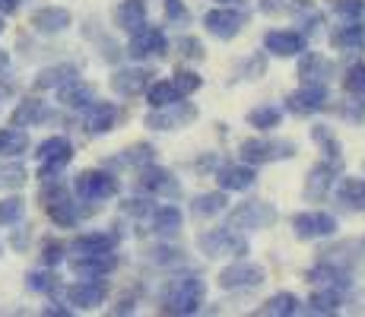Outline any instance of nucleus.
Segmentation results:
<instances>
[{
	"label": "nucleus",
	"instance_id": "nucleus-56",
	"mask_svg": "<svg viewBox=\"0 0 365 317\" xmlns=\"http://www.w3.org/2000/svg\"><path fill=\"white\" fill-rule=\"evenodd\" d=\"M216 4H235V0H216Z\"/></svg>",
	"mask_w": 365,
	"mask_h": 317
},
{
	"label": "nucleus",
	"instance_id": "nucleus-32",
	"mask_svg": "<svg viewBox=\"0 0 365 317\" xmlns=\"http://www.w3.org/2000/svg\"><path fill=\"white\" fill-rule=\"evenodd\" d=\"M336 203L343 209H353V213L365 209V178H340V185H336Z\"/></svg>",
	"mask_w": 365,
	"mask_h": 317
},
{
	"label": "nucleus",
	"instance_id": "nucleus-22",
	"mask_svg": "<svg viewBox=\"0 0 365 317\" xmlns=\"http://www.w3.org/2000/svg\"><path fill=\"white\" fill-rule=\"evenodd\" d=\"M121 235L115 232H83L67 244L70 254H99V251H118Z\"/></svg>",
	"mask_w": 365,
	"mask_h": 317
},
{
	"label": "nucleus",
	"instance_id": "nucleus-6",
	"mask_svg": "<svg viewBox=\"0 0 365 317\" xmlns=\"http://www.w3.org/2000/svg\"><path fill=\"white\" fill-rule=\"evenodd\" d=\"M340 222L336 216L324 213V209H305V213L292 216V235L299 241H321V238H334Z\"/></svg>",
	"mask_w": 365,
	"mask_h": 317
},
{
	"label": "nucleus",
	"instance_id": "nucleus-29",
	"mask_svg": "<svg viewBox=\"0 0 365 317\" xmlns=\"http://www.w3.org/2000/svg\"><path fill=\"white\" fill-rule=\"evenodd\" d=\"M115 26L121 32H137L146 26V0H121L115 6Z\"/></svg>",
	"mask_w": 365,
	"mask_h": 317
},
{
	"label": "nucleus",
	"instance_id": "nucleus-3",
	"mask_svg": "<svg viewBox=\"0 0 365 317\" xmlns=\"http://www.w3.org/2000/svg\"><path fill=\"white\" fill-rule=\"evenodd\" d=\"M121 194V181L108 168H86L73 178V197L80 203H105Z\"/></svg>",
	"mask_w": 365,
	"mask_h": 317
},
{
	"label": "nucleus",
	"instance_id": "nucleus-45",
	"mask_svg": "<svg viewBox=\"0 0 365 317\" xmlns=\"http://www.w3.org/2000/svg\"><path fill=\"white\" fill-rule=\"evenodd\" d=\"M172 80H175V86L181 89V95H185V98H187V95H194V93H197V89L203 86V76L197 73V70H187V67L175 70Z\"/></svg>",
	"mask_w": 365,
	"mask_h": 317
},
{
	"label": "nucleus",
	"instance_id": "nucleus-7",
	"mask_svg": "<svg viewBox=\"0 0 365 317\" xmlns=\"http://www.w3.org/2000/svg\"><path fill=\"white\" fill-rule=\"evenodd\" d=\"M277 222V207L267 200H245L229 213V225L245 232H264Z\"/></svg>",
	"mask_w": 365,
	"mask_h": 317
},
{
	"label": "nucleus",
	"instance_id": "nucleus-33",
	"mask_svg": "<svg viewBox=\"0 0 365 317\" xmlns=\"http://www.w3.org/2000/svg\"><path fill=\"white\" fill-rule=\"evenodd\" d=\"M343 292L346 289H334V286H321L318 292L308 298V314H336L343 308Z\"/></svg>",
	"mask_w": 365,
	"mask_h": 317
},
{
	"label": "nucleus",
	"instance_id": "nucleus-13",
	"mask_svg": "<svg viewBox=\"0 0 365 317\" xmlns=\"http://www.w3.org/2000/svg\"><path fill=\"white\" fill-rule=\"evenodd\" d=\"M327 102H331V93H327L324 83H302L296 93H289V98H286V108L292 115H318L327 108Z\"/></svg>",
	"mask_w": 365,
	"mask_h": 317
},
{
	"label": "nucleus",
	"instance_id": "nucleus-37",
	"mask_svg": "<svg viewBox=\"0 0 365 317\" xmlns=\"http://www.w3.org/2000/svg\"><path fill=\"white\" fill-rule=\"evenodd\" d=\"M26 289L35 295H54V292H61V276L51 270V266L32 270V273H26Z\"/></svg>",
	"mask_w": 365,
	"mask_h": 317
},
{
	"label": "nucleus",
	"instance_id": "nucleus-58",
	"mask_svg": "<svg viewBox=\"0 0 365 317\" xmlns=\"http://www.w3.org/2000/svg\"><path fill=\"white\" fill-rule=\"evenodd\" d=\"M0 254H4V244H0Z\"/></svg>",
	"mask_w": 365,
	"mask_h": 317
},
{
	"label": "nucleus",
	"instance_id": "nucleus-57",
	"mask_svg": "<svg viewBox=\"0 0 365 317\" xmlns=\"http://www.w3.org/2000/svg\"><path fill=\"white\" fill-rule=\"evenodd\" d=\"M0 32H4V19H0Z\"/></svg>",
	"mask_w": 365,
	"mask_h": 317
},
{
	"label": "nucleus",
	"instance_id": "nucleus-24",
	"mask_svg": "<svg viewBox=\"0 0 365 317\" xmlns=\"http://www.w3.org/2000/svg\"><path fill=\"white\" fill-rule=\"evenodd\" d=\"M216 181H220V190H248L255 187L257 175H255V165H248V162H235V165H222L220 172H216Z\"/></svg>",
	"mask_w": 365,
	"mask_h": 317
},
{
	"label": "nucleus",
	"instance_id": "nucleus-43",
	"mask_svg": "<svg viewBox=\"0 0 365 317\" xmlns=\"http://www.w3.org/2000/svg\"><path fill=\"white\" fill-rule=\"evenodd\" d=\"M261 10L264 13H312V4L308 0H261Z\"/></svg>",
	"mask_w": 365,
	"mask_h": 317
},
{
	"label": "nucleus",
	"instance_id": "nucleus-39",
	"mask_svg": "<svg viewBox=\"0 0 365 317\" xmlns=\"http://www.w3.org/2000/svg\"><path fill=\"white\" fill-rule=\"evenodd\" d=\"M156 159V150H153L150 143H137V146H130V150H124L121 156H118L111 165H118V168H143V165H150V162Z\"/></svg>",
	"mask_w": 365,
	"mask_h": 317
},
{
	"label": "nucleus",
	"instance_id": "nucleus-41",
	"mask_svg": "<svg viewBox=\"0 0 365 317\" xmlns=\"http://www.w3.org/2000/svg\"><path fill=\"white\" fill-rule=\"evenodd\" d=\"M146 260H150L153 266H178V264H185V251L181 248H175V244H168V241H163V244H156V248H150L146 251Z\"/></svg>",
	"mask_w": 365,
	"mask_h": 317
},
{
	"label": "nucleus",
	"instance_id": "nucleus-23",
	"mask_svg": "<svg viewBox=\"0 0 365 317\" xmlns=\"http://www.w3.org/2000/svg\"><path fill=\"white\" fill-rule=\"evenodd\" d=\"M331 45L343 54H356L365 48V26L359 19H343V26H336L331 32Z\"/></svg>",
	"mask_w": 365,
	"mask_h": 317
},
{
	"label": "nucleus",
	"instance_id": "nucleus-55",
	"mask_svg": "<svg viewBox=\"0 0 365 317\" xmlns=\"http://www.w3.org/2000/svg\"><path fill=\"white\" fill-rule=\"evenodd\" d=\"M6 67H10V54H6V51H4V48H0V73H4V70H6Z\"/></svg>",
	"mask_w": 365,
	"mask_h": 317
},
{
	"label": "nucleus",
	"instance_id": "nucleus-5",
	"mask_svg": "<svg viewBox=\"0 0 365 317\" xmlns=\"http://www.w3.org/2000/svg\"><path fill=\"white\" fill-rule=\"evenodd\" d=\"M264 279H267L264 266L251 264L245 257H235V264L220 270V289H226V292H251V289H261Z\"/></svg>",
	"mask_w": 365,
	"mask_h": 317
},
{
	"label": "nucleus",
	"instance_id": "nucleus-1",
	"mask_svg": "<svg viewBox=\"0 0 365 317\" xmlns=\"http://www.w3.org/2000/svg\"><path fill=\"white\" fill-rule=\"evenodd\" d=\"M207 295V283L197 273H181V276L165 279V286L159 289V311L175 314V317H187L197 314Z\"/></svg>",
	"mask_w": 365,
	"mask_h": 317
},
{
	"label": "nucleus",
	"instance_id": "nucleus-8",
	"mask_svg": "<svg viewBox=\"0 0 365 317\" xmlns=\"http://www.w3.org/2000/svg\"><path fill=\"white\" fill-rule=\"evenodd\" d=\"M64 298L80 311H93V308L105 305L108 298V279L105 276H80L76 283L64 289Z\"/></svg>",
	"mask_w": 365,
	"mask_h": 317
},
{
	"label": "nucleus",
	"instance_id": "nucleus-4",
	"mask_svg": "<svg viewBox=\"0 0 365 317\" xmlns=\"http://www.w3.org/2000/svg\"><path fill=\"white\" fill-rule=\"evenodd\" d=\"M242 162L248 165H273V162H283L296 156V143L292 140H277V137H255L242 143Z\"/></svg>",
	"mask_w": 365,
	"mask_h": 317
},
{
	"label": "nucleus",
	"instance_id": "nucleus-53",
	"mask_svg": "<svg viewBox=\"0 0 365 317\" xmlns=\"http://www.w3.org/2000/svg\"><path fill=\"white\" fill-rule=\"evenodd\" d=\"M26 241H29V229L23 225V232H19V235H13V248L23 251V248H26Z\"/></svg>",
	"mask_w": 365,
	"mask_h": 317
},
{
	"label": "nucleus",
	"instance_id": "nucleus-48",
	"mask_svg": "<svg viewBox=\"0 0 365 317\" xmlns=\"http://www.w3.org/2000/svg\"><path fill=\"white\" fill-rule=\"evenodd\" d=\"M121 209H124L128 216H133V219H150V213H153L156 207H153L146 197H143V200H140V197H130V200L121 203Z\"/></svg>",
	"mask_w": 365,
	"mask_h": 317
},
{
	"label": "nucleus",
	"instance_id": "nucleus-11",
	"mask_svg": "<svg viewBox=\"0 0 365 317\" xmlns=\"http://www.w3.org/2000/svg\"><path fill=\"white\" fill-rule=\"evenodd\" d=\"M137 190L143 194H156V197H165V200H178L181 197V181L175 178L168 168H159V165H143L137 168Z\"/></svg>",
	"mask_w": 365,
	"mask_h": 317
},
{
	"label": "nucleus",
	"instance_id": "nucleus-10",
	"mask_svg": "<svg viewBox=\"0 0 365 317\" xmlns=\"http://www.w3.org/2000/svg\"><path fill=\"white\" fill-rule=\"evenodd\" d=\"M245 26H248V13L235 10V6H229V4H220L216 10H210L207 16H203V29L213 35V38H220V41L235 38Z\"/></svg>",
	"mask_w": 365,
	"mask_h": 317
},
{
	"label": "nucleus",
	"instance_id": "nucleus-47",
	"mask_svg": "<svg viewBox=\"0 0 365 317\" xmlns=\"http://www.w3.org/2000/svg\"><path fill=\"white\" fill-rule=\"evenodd\" d=\"M343 86H346V93H353V95H365V63H356L353 70H346Z\"/></svg>",
	"mask_w": 365,
	"mask_h": 317
},
{
	"label": "nucleus",
	"instance_id": "nucleus-54",
	"mask_svg": "<svg viewBox=\"0 0 365 317\" xmlns=\"http://www.w3.org/2000/svg\"><path fill=\"white\" fill-rule=\"evenodd\" d=\"M45 314H61V317H67V314H73V308H64V305H48V308H45Z\"/></svg>",
	"mask_w": 365,
	"mask_h": 317
},
{
	"label": "nucleus",
	"instance_id": "nucleus-12",
	"mask_svg": "<svg viewBox=\"0 0 365 317\" xmlns=\"http://www.w3.org/2000/svg\"><path fill=\"white\" fill-rule=\"evenodd\" d=\"M128 54H130L133 61L163 58V54H168V38H165V32H163V29H156V26H143V29L130 32Z\"/></svg>",
	"mask_w": 365,
	"mask_h": 317
},
{
	"label": "nucleus",
	"instance_id": "nucleus-35",
	"mask_svg": "<svg viewBox=\"0 0 365 317\" xmlns=\"http://www.w3.org/2000/svg\"><path fill=\"white\" fill-rule=\"evenodd\" d=\"M302 311V298L296 292H277L264 301V308H257V314H273V317H292Z\"/></svg>",
	"mask_w": 365,
	"mask_h": 317
},
{
	"label": "nucleus",
	"instance_id": "nucleus-38",
	"mask_svg": "<svg viewBox=\"0 0 365 317\" xmlns=\"http://www.w3.org/2000/svg\"><path fill=\"white\" fill-rule=\"evenodd\" d=\"M26 216V200L19 194H6L0 197V229H10V225H19Z\"/></svg>",
	"mask_w": 365,
	"mask_h": 317
},
{
	"label": "nucleus",
	"instance_id": "nucleus-14",
	"mask_svg": "<svg viewBox=\"0 0 365 317\" xmlns=\"http://www.w3.org/2000/svg\"><path fill=\"white\" fill-rule=\"evenodd\" d=\"M118 121H121V108H118L115 102H99V98H96V102L83 111V130H86L89 137H105V133L115 130Z\"/></svg>",
	"mask_w": 365,
	"mask_h": 317
},
{
	"label": "nucleus",
	"instance_id": "nucleus-51",
	"mask_svg": "<svg viewBox=\"0 0 365 317\" xmlns=\"http://www.w3.org/2000/svg\"><path fill=\"white\" fill-rule=\"evenodd\" d=\"M163 6H165V16L168 19H187V10H185V4H181V0H163Z\"/></svg>",
	"mask_w": 365,
	"mask_h": 317
},
{
	"label": "nucleus",
	"instance_id": "nucleus-15",
	"mask_svg": "<svg viewBox=\"0 0 365 317\" xmlns=\"http://www.w3.org/2000/svg\"><path fill=\"white\" fill-rule=\"evenodd\" d=\"M264 51L273 58H299L308 51V38L299 29H270L264 35Z\"/></svg>",
	"mask_w": 365,
	"mask_h": 317
},
{
	"label": "nucleus",
	"instance_id": "nucleus-31",
	"mask_svg": "<svg viewBox=\"0 0 365 317\" xmlns=\"http://www.w3.org/2000/svg\"><path fill=\"white\" fill-rule=\"evenodd\" d=\"M226 209H229L226 190H210V194H197L191 200V216L194 219H213V216L226 213Z\"/></svg>",
	"mask_w": 365,
	"mask_h": 317
},
{
	"label": "nucleus",
	"instance_id": "nucleus-21",
	"mask_svg": "<svg viewBox=\"0 0 365 317\" xmlns=\"http://www.w3.org/2000/svg\"><path fill=\"white\" fill-rule=\"evenodd\" d=\"M48 121H54V111L45 98H23V102L13 108V124L23 127V130L26 127H41Z\"/></svg>",
	"mask_w": 365,
	"mask_h": 317
},
{
	"label": "nucleus",
	"instance_id": "nucleus-19",
	"mask_svg": "<svg viewBox=\"0 0 365 317\" xmlns=\"http://www.w3.org/2000/svg\"><path fill=\"white\" fill-rule=\"evenodd\" d=\"M153 70L150 67H124V70H115V76H111V89H115L118 95H140L146 93V86L153 83Z\"/></svg>",
	"mask_w": 365,
	"mask_h": 317
},
{
	"label": "nucleus",
	"instance_id": "nucleus-50",
	"mask_svg": "<svg viewBox=\"0 0 365 317\" xmlns=\"http://www.w3.org/2000/svg\"><path fill=\"white\" fill-rule=\"evenodd\" d=\"M178 48H181V58H187V61H200L203 58V45L197 38H191V35H185V38H178Z\"/></svg>",
	"mask_w": 365,
	"mask_h": 317
},
{
	"label": "nucleus",
	"instance_id": "nucleus-49",
	"mask_svg": "<svg viewBox=\"0 0 365 317\" xmlns=\"http://www.w3.org/2000/svg\"><path fill=\"white\" fill-rule=\"evenodd\" d=\"M23 185H26V168L23 165L0 168V187H23Z\"/></svg>",
	"mask_w": 365,
	"mask_h": 317
},
{
	"label": "nucleus",
	"instance_id": "nucleus-16",
	"mask_svg": "<svg viewBox=\"0 0 365 317\" xmlns=\"http://www.w3.org/2000/svg\"><path fill=\"white\" fill-rule=\"evenodd\" d=\"M76 276H111L121 266V257L115 251H99V254H73L70 260Z\"/></svg>",
	"mask_w": 365,
	"mask_h": 317
},
{
	"label": "nucleus",
	"instance_id": "nucleus-40",
	"mask_svg": "<svg viewBox=\"0 0 365 317\" xmlns=\"http://www.w3.org/2000/svg\"><path fill=\"white\" fill-rule=\"evenodd\" d=\"M283 121V111L277 108V105H257V108L248 111V124L255 127V130H273V127H279Z\"/></svg>",
	"mask_w": 365,
	"mask_h": 317
},
{
	"label": "nucleus",
	"instance_id": "nucleus-34",
	"mask_svg": "<svg viewBox=\"0 0 365 317\" xmlns=\"http://www.w3.org/2000/svg\"><path fill=\"white\" fill-rule=\"evenodd\" d=\"M23 152H29V133L23 127H4L0 130V159H19Z\"/></svg>",
	"mask_w": 365,
	"mask_h": 317
},
{
	"label": "nucleus",
	"instance_id": "nucleus-18",
	"mask_svg": "<svg viewBox=\"0 0 365 317\" xmlns=\"http://www.w3.org/2000/svg\"><path fill=\"white\" fill-rule=\"evenodd\" d=\"M45 213H48V219L58 225V229H76L80 219L86 216V209L76 203V197L70 194V190H64L61 197H54V200L45 203Z\"/></svg>",
	"mask_w": 365,
	"mask_h": 317
},
{
	"label": "nucleus",
	"instance_id": "nucleus-20",
	"mask_svg": "<svg viewBox=\"0 0 365 317\" xmlns=\"http://www.w3.org/2000/svg\"><path fill=\"white\" fill-rule=\"evenodd\" d=\"M35 159H38L41 168H64L73 159V143L67 137H48L38 143L35 150Z\"/></svg>",
	"mask_w": 365,
	"mask_h": 317
},
{
	"label": "nucleus",
	"instance_id": "nucleus-27",
	"mask_svg": "<svg viewBox=\"0 0 365 317\" xmlns=\"http://www.w3.org/2000/svg\"><path fill=\"white\" fill-rule=\"evenodd\" d=\"M302 63H299V80L302 83H331V76H334V61L331 58H321L318 51L314 54H305L302 51L299 54Z\"/></svg>",
	"mask_w": 365,
	"mask_h": 317
},
{
	"label": "nucleus",
	"instance_id": "nucleus-30",
	"mask_svg": "<svg viewBox=\"0 0 365 317\" xmlns=\"http://www.w3.org/2000/svg\"><path fill=\"white\" fill-rule=\"evenodd\" d=\"M150 232H156L159 238H172L181 232V209L175 203H163L150 213Z\"/></svg>",
	"mask_w": 365,
	"mask_h": 317
},
{
	"label": "nucleus",
	"instance_id": "nucleus-44",
	"mask_svg": "<svg viewBox=\"0 0 365 317\" xmlns=\"http://www.w3.org/2000/svg\"><path fill=\"white\" fill-rule=\"evenodd\" d=\"M336 115L349 124H362L365 121V95L343 98V105H336Z\"/></svg>",
	"mask_w": 365,
	"mask_h": 317
},
{
	"label": "nucleus",
	"instance_id": "nucleus-2",
	"mask_svg": "<svg viewBox=\"0 0 365 317\" xmlns=\"http://www.w3.org/2000/svg\"><path fill=\"white\" fill-rule=\"evenodd\" d=\"M200 254H207L210 260H229V257H245L248 254V238L242 229L235 225H220V229H210L197 238Z\"/></svg>",
	"mask_w": 365,
	"mask_h": 317
},
{
	"label": "nucleus",
	"instance_id": "nucleus-26",
	"mask_svg": "<svg viewBox=\"0 0 365 317\" xmlns=\"http://www.w3.org/2000/svg\"><path fill=\"white\" fill-rule=\"evenodd\" d=\"M334 178H336V165L324 159L321 165H314L312 172H308L305 197H308V200H324V197L331 194V187H334Z\"/></svg>",
	"mask_w": 365,
	"mask_h": 317
},
{
	"label": "nucleus",
	"instance_id": "nucleus-46",
	"mask_svg": "<svg viewBox=\"0 0 365 317\" xmlns=\"http://www.w3.org/2000/svg\"><path fill=\"white\" fill-rule=\"evenodd\" d=\"M331 10L340 19H362L365 16V0H331Z\"/></svg>",
	"mask_w": 365,
	"mask_h": 317
},
{
	"label": "nucleus",
	"instance_id": "nucleus-42",
	"mask_svg": "<svg viewBox=\"0 0 365 317\" xmlns=\"http://www.w3.org/2000/svg\"><path fill=\"white\" fill-rule=\"evenodd\" d=\"M41 266H61L67 260V244L64 241H58V238H48V241H41Z\"/></svg>",
	"mask_w": 365,
	"mask_h": 317
},
{
	"label": "nucleus",
	"instance_id": "nucleus-36",
	"mask_svg": "<svg viewBox=\"0 0 365 317\" xmlns=\"http://www.w3.org/2000/svg\"><path fill=\"white\" fill-rule=\"evenodd\" d=\"M178 98H185V95L175 86V80H153L150 86H146V105H150V108H163V105H172V102H178Z\"/></svg>",
	"mask_w": 365,
	"mask_h": 317
},
{
	"label": "nucleus",
	"instance_id": "nucleus-28",
	"mask_svg": "<svg viewBox=\"0 0 365 317\" xmlns=\"http://www.w3.org/2000/svg\"><path fill=\"white\" fill-rule=\"evenodd\" d=\"M58 102L64 105V108H70V111H86L89 105L96 102V89L89 86V83H83V80H70L67 86L58 89Z\"/></svg>",
	"mask_w": 365,
	"mask_h": 317
},
{
	"label": "nucleus",
	"instance_id": "nucleus-25",
	"mask_svg": "<svg viewBox=\"0 0 365 317\" xmlns=\"http://www.w3.org/2000/svg\"><path fill=\"white\" fill-rule=\"evenodd\" d=\"M70 80H80V67L76 63H51V67H45L38 76H35V93H45V89H54L58 93L61 86H67Z\"/></svg>",
	"mask_w": 365,
	"mask_h": 317
},
{
	"label": "nucleus",
	"instance_id": "nucleus-9",
	"mask_svg": "<svg viewBox=\"0 0 365 317\" xmlns=\"http://www.w3.org/2000/svg\"><path fill=\"white\" fill-rule=\"evenodd\" d=\"M191 121H197V105L185 102V98L163 105V108H153L146 115V127H153V130H181V127H187Z\"/></svg>",
	"mask_w": 365,
	"mask_h": 317
},
{
	"label": "nucleus",
	"instance_id": "nucleus-52",
	"mask_svg": "<svg viewBox=\"0 0 365 317\" xmlns=\"http://www.w3.org/2000/svg\"><path fill=\"white\" fill-rule=\"evenodd\" d=\"M23 6V0H0V16H13Z\"/></svg>",
	"mask_w": 365,
	"mask_h": 317
},
{
	"label": "nucleus",
	"instance_id": "nucleus-17",
	"mask_svg": "<svg viewBox=\"0 0 365 317\" xmlns=\"http://www.w3.org/2000/svg\"><path fill=\"white\" fill-rule=\"evenodd\" d=\"M70 23H73V16H70L67 6H38V10L32 13V19H29L32 32L45 35V38H54V35L67 32Z\"/></svg>",
	"mask_w": 365,
	"mask_h": 317
}]
</instances>
